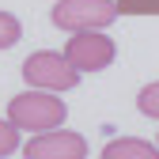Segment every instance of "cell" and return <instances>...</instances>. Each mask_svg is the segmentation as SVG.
I'll return each instance as SVG.
<instances>
[{"mask_svg":"<svg viewBox=\"0 0 159 159\" xmlns=\"http://www.w3.org/2000/svg\"><path fill=\"white\" fill-rule=\"evenodd\" d=\"M65 117H68V106H65V98H57L53 91L30 87V91L15 95L11 102H8V121H15L19 129H27V133L61 129Z\"/></svg>","mask_w":159,"mask_h":159,"instance_id":"1","label":"cell"},{"mask_svg":"<svg viewBox=\"0 0 159 159\" xmlns=\"http://www.w3.org/2000/svg\"><path fill=\"white\" fill-rule=\"evenodd\" d=\"M23 80L38 91H72L80 84V68L68 61L65 53L38 49L23 61Z\"/></svg>","mask_w":159,"mask_h":159,"instance_id":"2","label":"cell"},{"mask_svg":"<svg viewBox=\"0 0 159 159\" xmlns=\"http://www.w3.org/2000/svg\"><path fill=\"white\" fill-rule=\"evenodd\" d=\"M117 11L121 8L114 0H57L49 19H53V27L76 34V30H102V27H110L117 19Z\"/></svg>","mask_w":159,"mask_h":159,"instance_id":"3","label":"cell"},{"mask_svg":"<svg viewBox=\"0 0 159 159\" xmlns=\"http://www.w3.org/2000/svg\"><path fill=\"white\" fill-rule=\"evenodd\" d=\"M114 38L102 34V30H76L68 42H65V57L80 68V72H102L110 61H114Z\"/></svg>","mask_w":159,"mask_h":159,"instance_id":"4","label":"cell"},{"mask_svg":"<svg viewBox=\"0 0 159 159\" xmlns=\"http://www.w3.org/2000/svg\"><path fill=\"white\" fill-rule=\"evenodd\" d=\"M87 140L72 129H46L23 144V159H84Z\"/></svg>","mask_w":159,"mask_h":159,"instance_id":"5","label":"cell"},{"mask_svg":"<svg viewBox=\"0 0 159 159\" xmlns=\"http://www.w3.org/2000/svg\"><path fill=\"white\" fill-rule=\"evenodd\" d=\"M102 159H159V144L140 136H117L102 148Z\"/></svg>","mask_w":159,"mask_h":159,"instance_id":"6","label":"cell"},{"mask_svg":"<svg viewBox=\"0 0 159 159\" xmlns=\"http://www.w3.org/2000/svg\"><path fill=\"white\" fill-rule=\"evenodd\" d=\"M136 110H140L144 117H155V121H159V80L140 87V95H136Z\"/></svg>","mask_w":159,"mask_h":159,"instance_id":"7","label":"cell"},{"mask_svg":"<svg viewBox=\"0 0 159 159\" xmlns=\"http://www.w3.org/2000/svg\"><path fill=\"white\" fill-rule=\"evenodd\" d=\"M19 38H23V23H19L11 11H0V49L15 46Z\"/></svg>","mask_w":159,"mask_h":159,"instance_id":"8","label":"cell"},{"mask_svg":"<svg viewBox=\"0 0 159 159\" xmlns=\"http://www.w3.org/2000/svg\"><path fill=\"white\" fill-rule=\"evenodd\" d=\"M15 148H19V125L8 121V117H0V159L15 155Z\"/></svg>","mask_w":159,"mask_h":159,"instance_id":"9","label":"cell"}]
</instances>
